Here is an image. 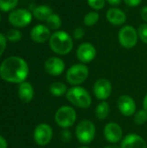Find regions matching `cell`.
I'll return each mask as SVG.
<instances>
[{
  "label": "cell",
  "mask_w": 147,
  "mask_h": 148,
  "mask_svg": "<svg viewBox=\"0 0 147 148\" xmlns=\"http://www.w3.org/2000/svg\"><path fill=\"white\" fill-rule=\"evenodd\" d=\"M118 108L122 115L129 117L136 112V103L129 95H121L118 99Z\"/></svg>",
  "instance_id": "15"
},
{
  "label": "cell",
  "mask_w": 147,
  "mask_h": 148,
  "mask_svg": "<svg viewBox=\"0 0 147 148\" xmlns=\"http://www.w3.org/2000/svg\"><path fill=\"white\" fill-rule=\"evenodd\" d=\"M118 40L123 48L126 49H133L137 45L139 41L138 31L132 25H124L118 33Z\"/></svg>",
  "instance_id": "5"
},
{
  "label": "cell",
  "mask_w": 147,
  "mask_h": 148,
  "mask_svg": "<svg viewBox=\"0 0 147 148\" xmlns=\"http://www.w3.org/2000/svg\"><path fill=\"white\" fill-rule=\"evenodd\" d=\"M44 69L49 75L58 76L63 73L65 69V62L60 57L52 56L46 60L44 63Z\"/></svg>",
  "instance_id": "13"
},
{
  "label": "cell",
  "mask_w": 147,
  "mask_h": 148,
  "mask_svg": "<svg viewBox=\"0 0 147 148\" xmlns=\"http://www.w3.org/2000/svg\"><path fill=\"white\" fill-rule=\"evenodd\" d=\"M46 25L50 29H54V30H58L62 25V18L59 15L55 14V13H52L49 18L46 21Z\"/></svg>",
  "instance_id": "21"
},
{
  "label": "cell",
  "mask_w": 147,
  "mask_h": 148,
  "mask_svg": "<svg viewBox=\"0 0 147 148\" xmlns=\"http://www.w3.org/2000/svg\"><path fill=\"white\" fill-rule=\"evenodd\" d=\"M100 19V14L96 10L88 12L83 17V23L88 27H92L95 25Z\"/></svg>",
  "instance_id": "23"
},
{
  "label": "cell",
  "mask_w": 147,
  "mask_h": 148,
  "mask_svg": "<svg viewBox=\"0 0 147 148\" xmlns=\"http://www.w3.org/2000/svg\"><path fill=\"white\" fill-rule=\"evenodd\" d=\"M0 148H7V142L5 139L0 135Z\"/></svg>",
  "instance_id": "35"
},
{
  "label": "cell",
  "mask_w": 147,
  "mask_h": 148,
  "mask_svg": "<svg viewBox=\"0 0 147 148\" xmlns=\"http://www.w3.org/2000/svg\"><path fill=\"white\" fill-rule=\"evenodd\" d=\"M123 1L128 7H137L142 3V0H123Z\"/></svg>",
  "instance_id": "31"
},
{
  "label": "cell",
  "mask_w": 147,
  "mask_h": 148,
  "mask_svg": "<svg viewBox=\"0 0 147 148\" xmlns=\"http://www.w3.org/2000/svg\"><path fill=\"white\" fill-rule=\"evenodd\" d=\"M140 16H141L142 20H143L146 23H147V5L146 6H144V7L141 9Z\"/></svg>",
  "instance_id": "32"
},
{
  "label": "cell",
  "mask_w": 147,
  "mask_h": 148,
  "mask_svg": "<svg viewBox=\"0 0 147 148\" xmlns=\"http://www.w3.org/2000/svg\"><path fill=\"white\" fill-rule=\"evenodd\" d=\"M106 2H107L112 6H118L121 3L122 0H106Z\"/></svg>",
  "instance_id": "34"
},
{
  "label": "cell",
  "mask_w": 147,
  "mask_h": 148,
  "mask_svg": "<svg viewBox=\"0 0 147 148\" xmlns=\"http://www.w3.org/2000/svg\"><path fill=\"white\" fill-rule=\"evenodd\" d=\"M138 31V35H139V38L140 39V41L144 43L147 44V23H142L139 26V28L137 29Z\"/></svg>",
  "instance_id": "28"
},
{
  "label": "cell",
  "mask_w": 147,
  "mask_h": 148,
  "mask_svg": "<svg viewBox=\"0 0 147 148\" xmlns=\"http://www.w3.org/2000/svg\"><path fill=\"white\" fill-rule=\"evenodd\" d=\"M106 17L108 23L114 26H124V24L126 22V13L117 7L109 8L107 10Z\"/></svg>",
  "instance_id": "16"
},
{
  "label": "cell",
  "mask_w": 147,
  "mask_h": 148,
  "mask_svg": "<svg viewBox=\"0 0 147 148\" xmlns=\"http://www.w3.org/2000/svg\"><path fill=\"white\" fill-rule=\"evenodd\" d=\"M7 38L6 36L0 32V56L3 54L4 50H5V48H6V45H7Z\"/></svg>",
  "instance_id": "30"
},
{
  "label": "cell",
  "mask_w": 147,
  "mask_h": 148,
  "mask_svg": "<svg viewBox=\"0 0 147 148\" xmlns=\"http://www.w3.org/2000/svg\"><path fill=\"white\" fill-rule=\"evenodd\" d=\"M75 135L81 144L91 143L95 136V127L94 123L88 120H83L76 127Z\"/></svg>",
  "instance_id": "7"
},
{
  "label": "cell",
  "mask_w": 147,
  "mask_h": 148,
  "mask_svg": "<svg viewBox=\"0 0 147 148\" xmlns=\"http://www.w3.org/2000/svg\"><path fill=\"white\" fill-rule=\"evenodd\" d=\"M110 112V108L106 101H101L95 108V116L99 120H105Z\"/></svg>",
  "instance_id": "20"
},
{
  "label": "cell",
  "mask_w": 147,
  "mask_h": 148,
  "mask_svg": "<svg viewBox=\"0 0 147 148\" xmlns=\"http://www.w3.org/2000/svg\"><path fill=\"white\" fill-rule=\"evenodd\" d=\"M95 47L90 42H83L79 45L76 50V57L81 63H89L96 57Z\"/></svg>",
  "instance_id": "9"
},
{
  "label": "cell",
  "mask_w": 147,
  "mask_h": 148,
  "mask_svg": "<svg viewBox=\"0 0 147 148\" xmlns=\"http://www.w3.org/2000/svg\"><path fill=\"white\" fill-rule=\"evenodd\" d=\"M1 20H2V16H1V13H0V22H1Z\"/></svg>",
  "instance_id": "38"
},
{
  "label": "cell",
  "mask_w": 147,
  "mask_h": 148,
  "mask_svg": "<svg viewBox=\"0 0 147 148\" xmlns=\"http://www.w3.org/2000/svg\"><path fill=\"white\" fill-rule=\"evenodd\" d=\"M143 107H144V109L147 112V94L145 96L144 98V101H143Z\"/></svg>",
  "instance_id": "36"
},
{
  "label": "cell",
  "mask_w": 147,
  "mask_h": 148,
  "mask_svg": "<svg viewBox=\"0 0 147 148\" xmlns=\"http://www.w3.org/2000/svg\"><path fill=\"white\" fill-rule=\"evenodd\" d=\"M5 36H6L8 41L11 42H19L21 40L22 33L18 29L15 28V29H11L8 30Z\"/></svg>",
  "instance_id": "25"
},
{
  "label": "cell",
  "mask_w": 147,
  "mask_h": 148,
  "mask_svg": "<svg viewBox=\"0 0 147 148\" xmlns=\"http://www.w3.org/2000/svg\"><path fill=\"white\" fill-rule=\"evenodd\" d=\"M66 97L70 103L80 108H88L92 104L89 93L80 86H75L68 89Z\"/></svg>",
  "instance_id": "3"
},
{
  "label": "cell",
  "mask_w": 147,
  "mask_h": 148,
  "mask_svg": "<svg viewBox=\"0 0 147 148\" xmlns=\"http://www.w3.org/2000/svg\"><path fill=\"white\" fill-rule=\"evenodd\" d=\"M62 134V140L65 142H68L71 139V133H69L68 131H64Z\"/></svg>",
  "instance_id": "33"
},
{
  "label": "cell",
  "mask_w": 147,
  "mask_h": 148,
  "mask_svg": "<svg viewBox=\"0 0 147 148\" xmlns=\"http://www.w3.org/2000/svg\"><path fill=\"white\" fill-rule=\"evenodd\" d=\"M19 0H0V11L2 12H11L14 10Z\"/></svg>",
  "instance_id": "24"
},
{
  "label": "cell",
  "mask_w": 147,
  "mask_h": 148,
  "mask_svg": "<svg viewBox=\"0 0 147 148\" xmlns=\"http://www.w3.org/2000/svg\"><path fill=\"white\" fill-rule=\"evenodd\" d=\"M49 44L54 53L60 56H66L73 49L74 41L73 37L67 31L56 30L51 35Z\"/></svg>",
  "instance_id": "2"
},
{
  "label": "cell",
  "mask_w": 147,
  "mask_h": 148,
  "mask_svg": "<svg viewBox=\"0 0 147 148\" xmlns=\"http://www.w3.org/2000/svg\"><path fill=\"white\" fill-rule=\"evenodd\" d=\"M147 121V112L145 109L139 110L134 114V122L137 125H143Z\"/></svg>",
  "instance_id": "26"
},
{
  "label": "cell",
  "mask_w": 147,
  "mask_h": 148,
  "mask_svg": "<svg viewBox=\"0 0 147 148\" xmlns=\"http://www.w3.org/2000/svg\"><path fill=\"white\" fill-rule=\"evenodd\" d=\"M72 36L75 40H81L85 36V30L81 27H77L74 29Z\"/></svg>",
  "instance_id": "29"
},
{
  "label": "cell",
  "mask_w": 147,
  "mask_h": 148,
  "mask_svg": "<svg viewBox=\"0 0 147 148\" xmlns=\"http://www.w3.org/2000/svg\"><path fill=\"white\" fill-rule=\"evenodd\" d=\"M80 148H89V147H80Z\"/></svg>",
  "instance_id": "39"
},
{
  "label": "cell",
  "mask_w": 147,
  "mask_h": 148,
  "mask_svg": "<svg viewBox=\"0 0 147 148\" xmlns=\"http://www.w3.org/2000/svg\"><path fill=\"white\" fill-rule=\"evenodd\" d=\"M120 148H147V145L141 136L136 134H129L122 140Z\"/></svg>",
  "instance_id": "17"
},
{
  "label": "cell",
  "mask_w": 147,
  "mask_h": 148,
  "mask_svg": "<svg viewBox=\"0 0 147 148\" xmlns=\"http://www.w3.org/2000/svg\"><path fill=\"white\" fill-rule=\"evenodd\" d=\"M112 84L105 78L98 79L94 85V93L98 100L105 101L112 94Z\"/></svg>",
  "instance_id": "11"
},
{
  "label": "cell",
  "mask_w": 147,
  "mask_h": 148,
  "mask_svg": "<svg viewBox=\"0 0 147 148\" xmlns=\"http://www.w3.org/2000/svg\"><path fill=\"white\" fill-rule=\"evenodd\" d=\"M32 17V12H30L29 10L18 8L10 12L8 16V21L13 27L20 29L28 26L31 23Z\"/></svg>",
  "instance_id": "6"
},
{
  "label": "cell",
  "mask_w": 147,
  "mask_h": 148,
  "mask_svg": "<svg viewBox=\"0 0 147 148\" xmlns=\"http://www.w3.org/2000/svg\"><path fill=\"white\" fill-rule=\"evenodd\" d=\"M52 13H53L52 9L49 5H46V4L38 5L32 11L33 16L40 22H46L49 16Z\"/></svg>",
  "instance_id": "19"
},
{
  "label": "cell",
  "mask_w": 147,
  "mask_h": 148,
  "mask_svg": "<svg viewBox=\"0 0 147 148\" xmlns=\"http://www.w3.org/2000/svg\"><path fill=\"white\" fill-rule=\"evenodd\" d=\"M104 148H120L118 146H115V145H111V146H107L106 147Z\"/></svg>",
  "instance_id": "37"
},
{
  "label": "cell",
  "mask_w": 147,
  "mask_h": 148,
  "mask_svg": "<svg viewBox=\"0 0 147 148\" xmlns=\"http://www.w3.org/2000/svg\"><path fill=\"white\" fill-rule=\"evenodd\" d=\"M49 91L55 96H62L63 95L67 94L68 89L64 83L57 82H54L50 85Z\"/></svg>",
  "instance_id": "22"
},
{
  "label": "cell",
  "mask_w": 147,
  "mask_h": 148,
  "mask_svg": "<svg viewBox=\"0 0 147 148\" xmlns=\"http://www.w3.org/2000/svg\"><path fill=\"white\" fill-rule=\"evenodd\" d=\"M88 4L90 8L94 10H101L105 7L106 0H87Z\"/></svg>",
  "instance_id": "27"
},
{
  "label": "cell",
  "mask_w": 147,
  "mask_h": 148,
  "mask_svg": "<svg viewBox=\"0 0 147 148\" xmlns=\"http://www.w3.org/2000/svg\"><path fill=\"white\" fill-rule=\"evenodd\" d=\"M53 136V131L48 124H39L34 131V140L39 146L48 145Z\"/></svg>",
  "instance_id": "10"
},
{
  "label": "cell",
  "mask_w": 147,
  "mask_h": 148,
  "mask_svg": "<svg viewBox=\"0 0 147 148\" xmlns=\"http://www.w3.org/2000/svg\"><path fill=\"white\" fill-rule=\"evenodd\" d=\"M77 115L75 110L70 106L61 107L55 113V120L57 125L62 128H68L72 127L75 121Z\"/></svg>",
  "instance_id": "8"
},
{
  "label": "cell",
  "mask_w": 147,
  "mask_h": 148,
  "mask_svg": "<svg viewBox=\"0 0 147 148\" xmlns=\"http://www.w3.org/2000/svg\"><path fill=\"white\" fill-rule=\"evenodd\" d=\"M89 75L88 68L84 63H76L72 65L66 73V79L68 83L78 86L83 83Z\"/></svg>",
  "instance_id": "4"
},
{
  "label": "cell",
  "mask_w": 147,
  "mask_h": 148,
  "mask_svg": "<svg viewBox=\"0 0 147 148\" xmlns=\"http://www.w3.org/2000/svg\"><path fill=\"white\" fill-rule=\"evenodd\" d=\"M29 75V66L24 59L19 56H10L0 65V76L12 83H22Z\"/></svg>",
  "instance_id": "1"
},
{
  "label": "cell",
  "mask_w": 147,
  "mask_h": 148,
  "mask_svg": "<svg viewBox=\"0 0 147 148\" xmlns=\"http://www.w3.org/2000/svg\"><path fill=\"white\" fill-rule=\"evenodd\" d=\"M104 136L107 141L113 144H116L121 140L123 136V131L120 126L114 122H109L104 128Z\"/></svg>",
  "instance_id": "14"
},
{
  "label": "cell",
  "mask_w": 147,
  "mask_h": 148,
  "mask_svg": "<svg viewBox=\"0 0 147 148\" xmlns=\"http://www.w3.org/2000/svg\"><path fill=\"white\" fill-rule=\"evenodd\" d=\"M18 95L23 102H29L34 97V88L29 82H23L18 88Z\"/></svg>",
  "instance_id": "18"
},
{
  "label": "cell",
  "mask_w": 147,
  "mask_h": 148,
  "mask_svg": "<svg viewBox=\"0 0 147 148\" xmlns=\"http://www.w3.org/2000/svg\"><path fill=\"white\" fill-rule=\"evenodd\" d=\"M50 29L45 24H36L30 30V38L36 43H44L51 36Z\"/></svg>",
  "instance_id": "12"
}]
</instances>
